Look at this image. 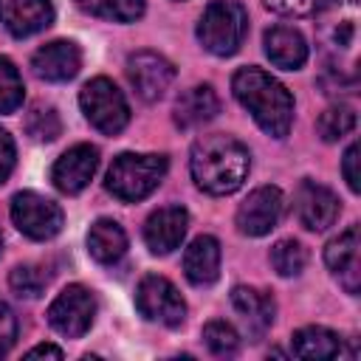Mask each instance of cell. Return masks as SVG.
<instances>
[{
	"label": "cell",
	"mask_w": 361,
	"mask_h": 361,
	"mask_svg": "<svg viewBox=\"0 0 361 361\" xmlns=\"http://www.w3.org/2000/svg\"><path fill=\"white\" fill-rule=\"evenodd\" d=\"M251 166L248 149L228 135H203L192 147L189 169L195 183L209 195H231L243 186Z\"/></svg>",
	"instance_id": "cell-1"
},
{
	"label": "cell",
	"mask_w": 361,
	"mask_h": 361,
	"mask_svg": "<svg viewBox=\"0 0 361 361\" xmlns=\"http://www.w3.org/2000/svg\"><path fill=\"white\" fill-rule=\"evenodd\" d=\"M237 102L254 116V121L274 138H285L293 121V99L282 82L259 68H243L231 79Z\"/></svg>",
	"instance_id": "cell-2"
},
{
	"label": "cell",
	"mask_w": 361,
	"mask_h": 361,
	"mask_svg": "<svg viewBox=\"0 0 361 361\" xmlns=\"http://www.w3.org/2000/svg\"><path fill=\"white\" fill-rule=\"evenodd\" d=\"M166 155H135V152H124L113 161L110 172H107V189L113 192V197L124 200V203H135L144 200L166 175Z\"/></svg>",
	"instance_id": "cell-3"
},
{
	"label": "cell",
	"mask_w": 361,
	"mask_h": 361,
	"mask_svg": "<svg viewBox=\"0 0 361 361\" xmlns=\"http://www.w3.org/2000/svg\"><path fill=\"white\" fill-rule=\"evenodd\" d=\"M245 31H248V14L234 0L209 3L197 23V39L214 56H231L243 45Z\"/></svg>",
	"instance_id": "cell-4"
},
{
	"label": "cell",
	"mask_w": 361,
	"mask_h": 361,
	"mask_svg": "<svg viewBox=\"0 0 361 361\" xmlns=\"http://www.w3.org/2000/svg\"><path fill=\"white\" fill-rule=\"evenodd\" d=\"M79 104H82V113L85 118L104 135H116L127 127L130 121V107H127V99L124 93L104 76L99 79H90L82 93H79Z\"/></svg>",
	"instance_id": "cell-5"
},
{
	"label": "cell",
	"mask_w": 361,
	"mask_h": 361,
	"mask_svg": "<svg viewBox=\"0 0 361 361\" xmlns=\"http://www.w3.org/2000/svg\"><path fill=\"white\" fill-rule=\"evenodd\" d=\"M135 307L141 310L144 319L158 322L164 327H178L186 319V305H183L178 288L158 274H149L138 282Z\"/></svg>",
	"instance_id": "cell-6"
},
{
	"label": "cell",
	"mask_w": 361,
	"mask_h": 361,
	"mask_svg": "<svg viewBox=\"0 0 361 361\" xmlns=\"http://www.w3.org/2000/svg\"><path fill=\"white\" fill-rule=\"evenodd\" d=\"M96 316V296L85 285H68L48 307V322L56 333L68 338H79L90 330Z\"/></svg>",
	"instance_id": "cell-7"
},
{
	"label": "cell",
	"mask_w": 361,
	"mask_h": 361,
	"mask_svg": "<svg viewBox=\"0 0 361 361\" xmlns=\"http://www.w3.org/2000/svg\"><path fill=\"white\" fill-rule=\"evenodd\" d=\"M11 220L31 240H51L62 228V209L37 192H17L11 197Z\"/></svg>",
	"instance_id": "cell-8"
},
{
	"label": "cell",
	"mask_w": 361,
	"mask_h": 361,
	"mask_svg": "<svg viewBox=\"0 0 361 361\" xmlns=\"http://www.w3.org/2000/svg\"><path fill=\"white\" fill-rule=\"evenodd\" d=\"M127 79L144 102H158L169 90L175 79V68L169 59H164L155 51H138L127 59Z\"/></svg>",
	"instance_id": "cell-9"
},
{
	"label": "cell",
	"mask_w": 361,
	"mask_h": 361,
	"mask_svg": "<svg viewBox=\"0 0 361 361\" xmlns=\"http://www.w3.org/2000/svg\"><path fill=\"white\" fill-rule=\"evenodd\" d=\"M293 209H296V217L305 228L324 231L338 217V197L316 180H302L296 195H293Z\"/></svg>",
	"instance_id": "cell-10"
},
{
	"label": "cell",
	"mask_w": 361,
	"mask_h": 361,
	"mask_svg": "<svg viewBox=\"0 0 361 361\" xmlns=\"http://www.w3.org/2000/svg\"><path fill=\"white\" fill-rule=\"evenodd\" d=\"M279 214H282V192L276 186H259L237 209V228L248 237H262L276 226Z\"/></svg>",
	"instance_id": "cell-11"
},
{
	"label": "cell",
	"mask_w": 361,
	"mask_h": 361,
	"mask_svg": "<svg viewBox=\"0 0 361 361\" xmlns=\"http://www.w3.org/2000/svg\"><path fill=\"white\" fill-rule=\"evenodd\" d=\"M96 166H99V149L90 144H76L56 158V164L51 169V180L59 192L76 195L90 183Z\"/></svg>",
	"instance_id": "cell-12"
},
{
	"label": "cell",
	"mask_w": 361,
	"mask_h": 361,
	"mask_svg": "<svg viewBox=\"0 0 361 361\" xmlns=\"http://www.w3.org/2000/svg\"><path fill=\"white\" fill-rule=\"evenodd\" d=\"M186 226H189V214L183 206H164L147 217L144 243L152 254H169L183 243Z\"/></svg>",
	"instance_id": "cell-13"
},
{
	"label": "cell",
	"mask_w": 361,
	"mask_h": 361,
	"mask_svg": "<svg viewBox=\"0 0 361 361\" xmlns=\"http://www.w3.org/2000/svg\"><path fill=\"white\" fill-rule=\"evenodd\" d=\"M79 65H82L79 45L68 42V39L48 42L39 51H34V56H31L34 73L45 82H68L79 73Z\"/></svg>",
	"instance_id": "cell-14"
},
{
	"label": "cell",
	"mask_w": 361,
	"mask_h": 361,
	"mask_svg": "<svg viewBox=\"0 0 361 361\" xmlns=\"http://www.w3.org/2000/svg\"><path fill=\"white\" fill-rule=\"evenodd\" d=\"M324 262L327 268L338 276L347 293H358L361 282V262H358V226H350L341 231L336 240L327 243L324 248Z\"/></svg>",
	"instance_id": "cell-15"
},
{
	"label": "cell",
	"mask_w": 361,
	"mask_h": 361,
	"mask_svg": "<svg viewBox=\"0 0 361 361\" xmlns=\"http://www.w3.org/2000/svg\"><path fill=\"white\" fill-rule=\"evenodd\" d=\"M54 20L51 0H0V23L14 37H31Z\"/></svg>",
	"instance_id": "cell-16"
},
{
	"label": "cell",
	"mask_w": 361,
	"mask_h": 361,
	"mask_svg": "<svg viewBox=\"0 0 361 361\" xmlns=\"http://www.w3.org/2000/svg\"><path fill=\"white\" fill-rule=\"evenodd\" d=\"M183 274L192 285H212L220 274V243L209 234L195 237L183 254Z\"/></svg>",
	"instance_id": "cell-17"
},
{
	"label": "cell",
	"mask_w": 361,
	"mask_h": 361,
	"mask_svg": "<svg viewBox=\"0 0 361 361\" xmlns=\"http://www.w3.org/2000/svg\"><path fill=\"white\" fill-rule=\"evenodd\" d=\"M265 54L276 68L296 71L307 59V42L296 28L274 25L265 31Z\"/></svg>",
	"instance_id": "cell-18"
},
{
	"label": "cell",
	"mask_w": 361,
	"mask_h": 361,
	"mask_svg": "<svg viewBox=\"0 0 361 361\" xmlns=\"http://www.w3.org/2000/svg\"><path fill=\"white\" fill-rule=\"evenodd\" d=\"M217 113H220V99L209 85H195V87L183 90L175 102V124L180 130L212 121Z\"/></svg>",
	"instance_id": "cell-19"
},
{
	"label": "cell",
	"mask_w": 361,
	"mask_h": 361,
	"mask_svg": "<svg viewBox=\"0 0 361 361\" xmlns=\"http://www.w3.org/2000/svg\"><path fill=\"white\" fill-rule=\"evenodd\" d=\"M231 305L245 319V324H248V330L254 336L265 333L271 327V322H274V313H276L274 299L265 290H257V288H248V285H237L231 290Z\"/></svg>",
	"instance_id": "cell-20"
},
{
	"label": "cell",
	"mask_w": 361,
	"mask_h": 361,
	"mask_svg": "<svg viewBox=\"0 0 361 361\" xmlns=\"http://www.w3.org/2000/svg\"><path fill=\"white\" fill-rule=\"evenodd\" d=\"M87 251L96 262L113 265L127 251V234L116 220H96L87 231Z\"/></svg>",
	"instance_id": "cell-21"
},
{
	"label": "cell",
	"mask_w": 361,
	"mask_h": 361,
	"mask_svg": "<svg viewBox=\"0 0 361 361\" xmlns=\"http://www.w3.org/2000/svg\"><path fill=\"white\" fill-rule=\"evenodd\" d=\"M293 355L296 358H307V361H324V358H336L341 355V338L338 333L327 330V327H302L293 333L290 338Z\"/></svg>",
	"instance_id": "cell-22"
},
{
	"label": "cell",
	"mask_w": 361,
	"mask_h": 361,
	"mask_svg": "<svg viewBox=\"0 0 361 361\" xmlns=\"http://www.w3.org/2000/svg\"><path fill=\"white\" fill-rule=\"evenodd\" d=\"M76 6L93 17L116 23H133L144 11V0H76Z\"/></svg>",
	"instance_id": "cell-23"
},
{
	"label": "cell",
	"mask_w": 361,
	"mask_h": 361,
	"mask_svg": "<svg viewBox=\"0 0 361 361\" xmlns=\"http://www.w3.org/2000/svg\"><path fill=\"white\" fill-rule=\"evenodd\" d=\"M316 130L324 141H338V138H344L347 133L355 130V110L347 107V104H333L319 116Z\"/></svg>",
	"instance_id": "cell-24"
},
{
	"label": "cell",
	"mask_w": 361,
	"mask_h": 361,
	"mask_svg": "<svg viewBox=\"0 0 361 361\" xmlns=\"http://www.w3.org/2000/svg\"><path fill=\"white\" fill-rule=\"evenodd\" d=\"M271 265L279 276H296L307 265V251L296 240H279L271 248Z\"/></svg>",
	"instance_id": "cell-25"
},
{
	"label": "cell",
	"mask_w": 361,
	"mask_h": 361,
	"mask_svg": "<svg viewBox=\"0 0 361 361\" xmlns=\"http://www.w3.org/2000/svg\"><path fill=\"white\" fill-rule=\"evenodd\" d=\"M23 104V79L11 59L0 56V113H14Z\"/></svg>",
	"instance_id": "cell-26"
},
{
	"label": "cell",
	"mask_w": 361,
	"mask_h": 361,
	"mask_svg": "<svg viewBox=\"0 0 361 361\" xmlns=\"http://www.w3.org/2000/svg\"><path fill=\"white\" fill-rule=\"evenodd\" d=\"M25 130H28V135L37 138V141H54V138H59V133H62L59 113H56L54 107L37 104V107L28 113V118H25Z\"/></svg>",
	"instance_id": "cell-27"
},
{
	"label": "cell",
	"mask_w": 361,
	"mask_h": 361,
	"mask_svg": "<svg viewBox=\"0 0 361 361\" xmlns=\"http://www.w3.org/2000/svg\"><path fill=\"white\" fill-rule=\"evenodd\" d=\"M203 344H206L214 355H231V353L240 347V336H237V330H234L228 322L214 319V322H209V324L203 327Z\"/></svg>",
	"instance_id": "cell-28"
},
{
	"label": "cell",
	"mask_w": 361,
	"mask_h": 361,
	"mask_svg": "<svg viewBox=\"0 0 361 361\" xmlns=\"http://www.w3.org/2000/svg\"><path fill=\"white\" fill-rule=\"evenodd\" d=\"M8 282H11V288H14L20 296L34 299V296H39V293L45 290L48 274H45L42 268H37V265H17V268L11 271V276H8Z\"/></svg>",
	"instance_id": "cell-29"
},
{
	"label": "cell",
	"mask_w": 361,
	"mask_h": 361,
	"mask_svg": "<svg viewBox=\"0 0 361 361\" xmlns=\"http://www.w3.org/2000/svg\"><path fill=\"white\" fill-rule=\"evenodd\" d=\"M330 0H265V6L276 14H288V17H305L313 11H322Z\"/></svg>",
	"instance_id": "cell-30"
},
{
	"label": "cell",
	"mask_w": 361,
	"mask_h": 361,
	"mask_svg": "<svg viewBox=\"0 0 361 361\" xmlns=\"http://www.w3.org/2000/svg\"><path fill=\"white\" fill-rule=\"evenodd\" d=\"M14 338H17V319H14L11 307L6 302H0V358L11 350Z\"/></svg>",
	"instance_id": "cell-31"
},
{
	"label": "cell",
	"mask_w": 361,
	"mask_h": 361,
	"mask_svg": "<svg viewBox=\"0 0 361 361\" xmlns=\"http://www.w3.org/2000/svg\"><path fill=\"white\" fill-rule=\"evenodd\" d=\"M341 172H344L347 186H350L353 192H358V189H361V183H358V144H350V147H347V152H344V164H341Z\"/></svg>",
	"instance_id": "cell-32"
},
{
	"label": "cell",
	"mask_w": 361,
	"mask_h": 361,
	"mask_svg": "<svg viewBox=\"0 0 361 361\" xmlns=\"http://www.w3.org/2000/svg\"><path fill=\"white\" fill-rule=\"evenodd\" d=\"M11 169H14V141H11V135L0 127V183L11 175Z\"/></svg>",
	"instance_id": "cell-33"
},
{
	"label": "cell",
	"mask_w": 361,
	"mask_h": 361,
	"mask_svg": "<svg viewBox=\"0 0 361 361\" xmlns=\"http://www.w3.org/2000/svg\"><path fill=\"white\" fill-rule=\"evenodd\" d=\"M25 358H62V350L59 347H54V344H37V347H31L28 353H25Z\"/></svg>",
	"instance_id": "cell-34"
},
{
	"label": "cell",
	"mask_w": 361,
	"mask_h": 361,
	"mask_svg": "<svg viewBox=\"0 0 361 361\" xmlns=\"http://www.w3.org/2000/svg\"><path fill=\"white\" fill-rule=\"evenodd\" d=\"M0 251H3V237H0Z\"/></svg>",
	"instance_id": "cell-35"
}]
</instances>
